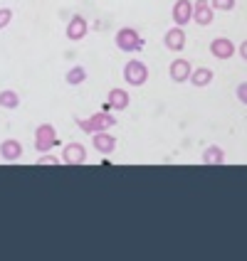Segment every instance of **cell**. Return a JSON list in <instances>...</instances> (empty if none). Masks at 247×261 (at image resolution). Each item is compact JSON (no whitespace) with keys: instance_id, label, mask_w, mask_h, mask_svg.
<instances>
[{"instance_id":"cell-1","label":"cell","mask_w":247,"mask_h":261,"mask_svg":"<svg viewBox=\"0 0 247 261\" xmlns=\"http://www.w3.org/2000/svg\"><path fill=\"white\" fill-rule=\"evenodd\" d=\"M74 121L84 133H99V130H109L111 126H117V118L111 114H106V111H99V114H94L89 118H74Z\"/></svg>"},{"instance_id":"cell-2","label":"cell","mask_w":247,"mask_h":261,"mask_svg":"<svg viewBox=\"0 0 247 261\" xmlns=\"http://www.w3.org/2000/svg\"><path fill=\"white\" fill-rule=\"evenodd\" d=\"M55 145H59L55 126H52V123H42V126H37V130H35V148H37L40 153H50Z\"/></svg>"},{"instance_id":"cell-3","label":"cell","mask_w":247,"mask_h":261,"mask_svg":"<svg viewBox=\"0 0 247 261\" xmlns=\"http://www.w3.org/2000/svg\"><path fill=\"white\" fill-rule=\"evenodd\" d=\"M117 47L121 52H139L144 49V40L133 28H121L117 32Z\"/></svg>"},{"instance_id":"cell-4","label":"cell","mask_w":247,"mask_h":261,"mask_svg":"<svg viewBox=\"0 0 247 261\" xmlns=\"http://www.w3.org/2000/svg\"><path fill=\"white\" fill-rule=\"evenodd\" d=\"M124 79H126V84L131 87H141L146 84V79H148V67H146L141 59H131L124 64Z\"/></svg>"},{"instance_id":"cell-5","label":"cell","mask_w":247,"mask_h":261,"mask_svg":"<svg viewBox=\"0 0 247 261\" xmlns=\"http://www.w3.org/2000/svg\"><path fill=\"white\" fill-rule=\"evenodd\" d=\"M215 17V10L210 5V0H195L193 3V22L200 25V28H208Z\"/></svg>"},{"instance_id":"cell-6","label":"cell","mask_w":247,"mask_h":261,"mask_svg":"<svg viewBox=\"0 0 247 261\" xmlns=\"http://www.w3.org/2000/svg\"><path fill=\"white\" fill-rule=\"evenodd\" d=\"M92 145H94L99 153L109 155V153L117 150V138H114L109 130H99V133H92Z\"/></svg>"},{"instance_id":"cell-7","label":"cell","mask_w":247,"mask_h":261,"mask_svg":"<svg viewBox=\"0 0 247 261\" xmlns=\"http://www.w3.org/2000/svg\"><path fill=\"white\" fill-rule=\"evenodd\" d=\"M87 20L82 17V15H72V20L67 22V40H72V42H79V40H84V35H87Z\"/></svg>"},{"instance_id":"cell-8","label":"cell","mask_w":247,"mask_h":261,"mask_svg":"<svg viewBox=\"0 0 247 261\" xmlns=\"http://www.w3.org/2000/svg\"><path fill=\"white\" fill-rule=\"evenodd\" d=\"M62 160H64V165H82V163L87 160V150H84V145L82 143L64 145V150H62Z\"/></svg>"},{"instance_id":"cell-9","label":"cell","mask_w":247,"mask_h":261,"mask_svg":"<svg viewBox=\"0 0 247 261\" xmlns=\"http://www.w3.org/2000/svg\"><path fill=\"white\" fill-rule=\"evenodd\" d=\"M193 20V3L190 0H175L173 5V22L178 28H186Z\"/></svg>"},{"instance_id":"cell-10","label":"cell","mask_w":247,"mask_h":261,"mask_svg":"<svg viewBox=\"0 0 247 261\" xmlns=\"http://www.w3.org/2000/svg\"><path fill=\"white\" fill-rule=\"evenodd\" d=\"M190 72H193V67H190L188 59L178 57L171 62V79H173L175 84H183V82H188L190 79Z\"/></svg>"},{"instance_id":"cell-11","label":"cell","mask_w":247,"mask_h":261,"mask_svg":"<svg viewBox=\"0 0 247 261\" xmlns=\"http://www.w3.org/2000/svg\"><path fill=\"white\" fill-rule=\"evenodd\" d=\"M210 52L218 59H230L235 52H237V47H235L233 40H228V37H215V40L210 42Z\"/></svg>"},{"instance_id":"cell-12","label":"cell","mask_w":247,"mask_h":261,"mask_svg":"<svg viewBox=\"0 0 247 261\" xmlns=\"http://www.w3.org/2000/svg\"><path fill=\"white\" fill-rule=\"evenodd\" d=\"M163 42H166V47L171 49V52H181L183 47H186V32H183V28H171L168 32H166V37H163Z\"/></svg>"},{"instance_id":"cell-13","label":"cell","mask_w":247,"mask_h":261,"mask_svg":"<svg viewBox=\"0 0 247 261\" xmlns=\"http://www.w3.org/2000/svg\"><path fill=\"white\" fill-rule=\"evenodd\" d=\"M213 76H215V74H213V69H210V67H198V69H193V72H190L188 82L193 84V87L203 89V87H210Z\"/></svg>"},{"instance_id":"cell-14","label":"cell","mask_w":247,"mask_h":261,"mask_svg":"<svg viewBox=\"0 0 247 261\" xmlns=\"http://www.w3.org/2000/svg\"><path fill=\"white\" fill-rule=\"evenodd\" d=\"M0 155L5 160H17L23 155V143L17 141V138H8V141H3L0 143Z\"/></svg>"},{"instance_id":"cell-15","label":"cell","mask_w":247,"mask_h":261,"mask_svg":"<svg viewBox=\"0 0 247 261\" xmlns=\"http://www.w3.org/2000/svg\"><path fill=\"white\" fill-rule=\"evenodd\" d=\"M106 103H109L111 109H117V111L129 109V103H131L129 91H124V89H111V91H109V101Z\"/></svg>"},{"instance_id":"cell-16","label":"cell","mask_w":247,"mask_h":261,"mask_svg":"<svg viewBox=\"0 0 247 261\" xmlns=\"http://www.w3.org/2000/svg\"><path fill=\"white\" fill-rule=\"evenodd\" d=\"M203 163L205 165H222L225 163V153L220 145H208L203 153Z\"/></svg>"},{"instance_id":"cell-17","label":"cell","mask_w":247,"mask_h":261,"mask_svg":"<svg viewBox=\"0 0 247 261\" xmlns=\"http://www.w3.org/2000/svg\"><path fill=\"white\" fill-rule=\"evenodd\" d=\"M64 79H67L70 87H79V84H84V79H87V69L79 67V64H74V67H70V72H67Z\"/></svg>"},{"instance_id":"cell-18","label":"cell","mask_w":247,"mask_h":261,"mask_svg":"<svg viewBox=\"0 0 247 261\" xmlns=\"http://www.w3.org/2000/svg\"><path fill=\"white\" fill-rule=\"evenodd\" d=\"M0 106H3V109H17V106H20V96H17V91H13V89L0 91Z\"/></svg>"},{"instance_id":"cell-19","label":"cell","mask_w":247,"mask_h":261,"mask_svg":"<svg viewBox=\"0 0 247 261\" xmlns=\"http://www.w3.org/2000/svg\"><path fill=\"white\" fill-rule=\"evenodd\" d=\"M210 5H213V10L228 13V10H233L235 8V0H210Z\"/></svg>"},{"instance_id":"cell-20","label":"cell","mask_w":247,"mask_h":261,"mask_svg":"<svg viewBox=\"0 0 247 261\" xmlns=\"http://www.w3.org/2000/svg\"><path fill=\"white\" fill-rule=\"evenodd\" d=\"M13 20V10L10 8H0V30H5Z\"/></svg>"},{"instance_id":"cell-21","label":"cell","mask_w":247,"mask_h":261,"mask_svg":"<svg viewBox=\"0 0 247 261\" xmlns=\"http://www.w3.org/2000/svg\"><path fill=\"white\" fill-rule=\"evenodd\" d=\"M37 165H47V168H52V165H59V158L57 155H50V153H42L40 160H37Z\"/></svg>"},{"instance_id":"cell-22","label":"cell","mask_w":247,"mask_h":261,"mask_svg":"<svg viewBox=\"0 0 247 261\" xmlns=\"http://www.w3.org/2000/svg\"><path fill=\"white\" fill-rule=\"evenodd\" d=\"M235 94H237V99H240L242 103H247V82H242L240 87L235 89Z\"/></svg>"},{"instance_id":"cell-23","label":"cell","mask_w":247,"mask_h":261,"mask_svg":"<svg viewBox=\"0 0 247 261\" xmlns=\"http://www.w3.org/2000/svg\"><path fill=\"white\" fill-rule=\"evenodd\" d=\"M237 52H240V57H242V59L247 62V40H245L242 44H240V47H237Z\"/></svg>"}]
</instances>
